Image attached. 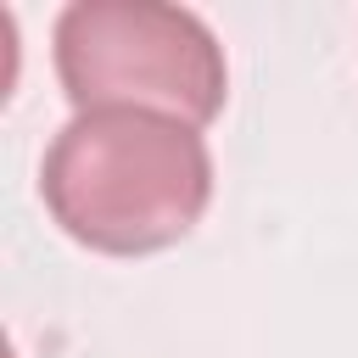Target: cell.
<instances>
[{"label": "cell", "mask_w": 358, "mask_h": 358, "mask_svg": "<svg viewBox=\"0 0 358 358\" xmlns=\"http://www.w3.org/2000/svg\"><path fill=\"white\" fill-rule=\"evenodd\" d=\"M39 190L62 235L90 252L140 257L185 241L213 201L201 129L145 106H90L45 151Z\"/></svg>", "instance_id": "cell-1"}, {"label": "cell", "mask_w": 358, "mask_h": 358, "mask_svg": "<svg viewBox=\"0 0 358 358\" xmlns=\"http://www.w3.org/2000/svg\"><path fill=\"white\" fill-rule=\"evenodd\" d=\"M56 78L73 112L145 106L190 129H207L229 95L213 28L162 0H73L56 17Z\"/></svg>", "instance_id": "cell-2"}]
</instances>
